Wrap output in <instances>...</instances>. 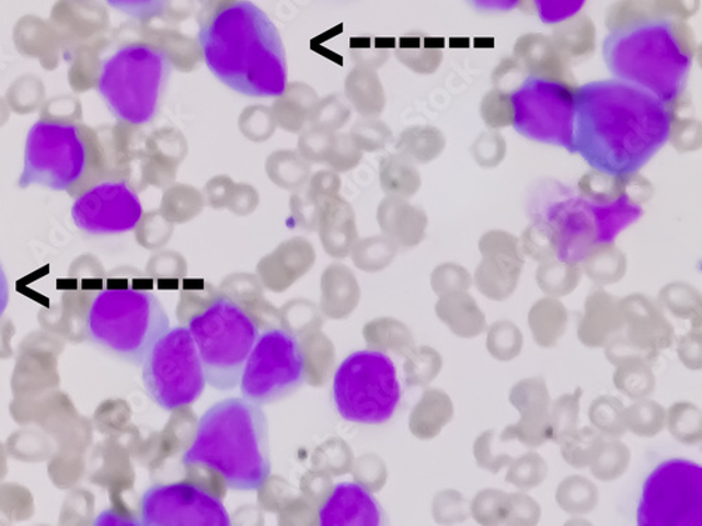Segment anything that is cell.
<instances>
[{
    "label": "cell",
    "instance_id": "40",
    "mask_svg": "<svg viewBox=\"0 0 702 526\" xmlns=\"http://www.w3.org/2000/svg\"><path fill=\"white\" fill-rule=\"evenodd\" d=\"M525 258L537 263H546L557 259V239L554 228L545 219L529 225L519 239Z\"/></svg>",
    "mask_w": 702,
    "mask_h": 526
},
{
    "label": "cell",
    "instance_id": "3",
    "mask_svg": "<svg viewBox=\"0 0 702 526\" xmlns=\"http://www.w3.org/2000/svg\"><path fill=\"white\" fill-rule=\"evenodd\" d=\"M602 57L617 79L671 103L687 92L695 44L684 24L651 16L610 30Z\"/></svg>",
    "mask_w": 702,
    "mask_h": 526
},
{
    "label": "cell",
    "instance_id": "1",
    "mask_svg": "<svg viewBox=\"0 0 702 526\" xmlns=\"http://www.w3.org/2000/svg\"><path fill=\"white\" fill-rule=\"evenodd\" d=\"M669 104L621 79L577 87L574 152L594 170L640 172L669 140Z\"/></svg>",
    "mask_w": 702,
    "mask_h": 526
},
{
    "label": "cell",
    "instance_id": "18",
    "mask_svg": "<svg viewBox=\"0 0 702 526\" xmlns=\"http://www.w3.org/2000/svg\"><path fill=\"white\" fill-rule=\"evenodd\" d=\"M624 316L622 333L631 343L649 351L669 350L675 343L674 324L666 318L664 308L648 295L635 293L620 299Z\"/></svg>",
    "mask_w": 702,
    "mask_h": 526
},
{
    "label": "cell",
    "instance_id": "11",
    "mask_svg": "<svg viewBox=\"0 0 702 526\" xmlns=\"http://www.w3.org/2000/svg\"><path fill=\"white\" fill-rule=\"evenodd\" d=\"M636 518L641 526H701V465L681 458L657 465L645 479Z\"/></svg>",
    "mask_w": 702,
    "mask_h": 526
},
{
    "label": "cell",
    "instance_id": "22",
    "mask_svg": "<svg viewBox=\"0 0 702 526\" xmlns=\"http://www.w3.org/2000/svg\"><path fill=\"white\" fill-rule=\"evenodd\" d=\"M436 313L457 338L475 339L487 330L484 310L467 290L442 295L436 305Z\"/></svg>",
    "mask_w": 702,
    "mask_h": 526
},
{
    "label": "cell",
    "instance_id": "53",
    "mask_svg": "<svg viewBox=\"0 0 702 526\" xmlns=\"http://www.w3.org/2000/svg\"><path fill=\"white\" fill-rule=\"evenodd\" d=\"M586 2L587 0H532L537 16L546 26H557L575 19Z\"/></svg>",
    "mask_w": 702,
    "mask_h": 526
},
{
    "label": "cell",
    "instance_id": "19",
    "mask_svg": "<svg viewBox=\"0 0 702 526\" xmlns=\"http://www.w3.org/2000/svg\"><path fill=\"white\" fill-rule=\"evenodd\" d=\"M321 526H378L383 511L371 491L356 482L338 483L318 513Z\"/></svg>",
    "mask_w": 702,
    "mask_h": 526
},
{
    "label": "cell",
    "instance_id": "21",
    "mask_svg": "<svg viewBox=\"0 0 702 526\" xmlns=\"http://www.w3.org/2000/svg\"><path fill=\"white\" fill-rule=\"evenodd\" d=\"M513 53H515L513 57L529 75L561 79L567 83L577 84L571 65L557 52L555 44L542 35H526L515 45Z\"/></svg>",
    "mask_w": 702,
    "mask_h": 526
},
{
    "label": "cell",
    "instance_id": "54",
    "mask_svg": "<svg viewBox=\"0 0 702 526\" xmlns=\"http://www.w3.org/2000/svg\"><path fill=\"white\" fill-rule=\"evenodd\" d=\"M541 505L531 495L522 493L509 494V514L505 525L532 526L540 523Z\"/></svg>",
    "mask_w": 702,
    "mask_h": 526
},
{
    "label": "cell",
    "instance_id": "20",
    "mask_svg": "<svg viewBox=\"0 0 702 526\" xmlns=\"http://www.w3.org/2000/svg\"><path fill=\"white\" fill-rule=\"evenodd\" d=\"M622 330L624 316L620 298L601 287L590 290L585 300V312L577 324L579 342L587 348H601Z\"/></svg>",
    "mask_w": 702,
    "mask_h": 526
},
{
    "label": "cell",
    "instance_id": "9",
    "mask_svg": "<svg viewBox=\"0 0 702 526\" xmlns=\"http://www.w3.org/2000/svg\"><path fill=\"white\" fill-rule=\"evenodd\" d=\"M141 368L147 395L166 412L196 402L206 389L200 354L187 325L169 328L153 344Z\"/></svg>",
    "mask_w": 702,
    "mask_h": 526
},
{
    "label": "cell",
    "instance_id": "10",
    "mask_svg": "<svg viewBox=\"0 0 702 526\" xmlns=\"http://www.w3.org/2000/svg\"><path fill=\"white\" fill-rule=\"evenodd\" d=\"M579 84L527 75L510 90L511 127L532 142L555 145L574 152L575 94Z\"/></svg>",
    "mask_w": 702,
    "mask_h": 526
},
{
    "label": "cell",
    "instance_id": "48",
    "mask_svg": "<svg viewBox=\"0 0 702 526\" xmlns=\"http://www.w3.org/2000/svg\"><path fill=\"white\" fill-rule=\"evenodd\" d=\"M471 155L477 167L495 169L505 160L507 155V142L505 137L497 129L482 133L472 144Z\"/></svg>",
    "mask_w": 702,
    "mask_h": 526
},
{
    "label": "cell",
    "instance_id": "25",
    "mask_svg": "<svg viewBox=\"0 0 702 526\" xmlns=\"http://www.w3.org/2000/svg\"><path fill=\"white\" fill-rule=\"evenodd\" d=\"M587 205L595 220L596 244L614 243L622 230L644 217L642 205L631 203L626 198L601 205L587 202Z\"/></svg>",
    "mask_w": 702,
    "mask_h": 526
},
{
    "label": "cell",
    "instance_id": "39",
    "mask_svg": "<svg viewBox=\"0 0 702 526\" xmlns=\"http://www.w3.org/2000/svg\"><path fill=\"white\" fill-rule=\"evenodd\" d=\"M584 389L560 396L550 409L551 441L560 445L567 435L579 428L580 399Z\"/></svg>",
    "mask_w": 702,
    "mask_h": 526
},
{
    "label": "cell",
    "instance_id": "26",
    "mask_svg": "<svg viewBox=\"0 0 702 526\" xmlns=\"http://www.w3.org/2000/svg\"><path fill=\"white\" fill-rule=\"evenodd\" d=\"M669 104L670 133L669 140L677 152L691 153L701 149V122L693 113L690 94L684 92Z\"/></svg>",
    "mask_w": 702,
    "mask_h": 526
},
{
    "label": "cell",
    "instance_id": "37",
    "mask_svg": "<svg viewBox=\"0 0 702 526\" xmlns=\"http://www.w3.org/2000/svg\"><path fill=\"white\" fill-rule=\"evenodd\" d=\"M666 427L680 444H700L702 441L701 409L691 402L671 404L666 412Z\"/></svg>",
    "mask_w": 702,
    "mask_h": 526
},
{
    "label": "cell",
    "instance_id": "57",
    "mask_svg": "<svg viewBox=\"0 0 702 526\" xmlns=\"http://www.w3.org/2000/svg\"><path fill=\"white\" fill-rule=\"evenodd\" d=\"M526 69L515 57L503 58L492 72L493 88L505 90L509 93L522 79L527 77Z\"/></svg>",
    "mask_w": 702,
    "mask_h": 526
},
{
    "label": "cell",
    "instance_id": "43",
    "mask_svg": "<svg viewBox=\"0 0 702 526\" xmlns=\"http://www.w3.org/2000/svg\"><path fill=\"white\" fill-rule=\"evenodd\" d=\"M546 476L548 465L544 458L536 450H530L520 458L513 459L505 480L521 491H530L544 483Z\"/></svg>",
    "mask_w": 702,
    "mask_h": 526
},
{
    "label": "cell",
    "instance_id": "17",
    "mask_svg": "<svg viewBox=\"0 0 702 526\" xmlns=\"http://www.w3.org/2000/svg\"><path fill=\"white\" fill-rule=\"evenodd\" d=\"M557 239V260L582 264L596 244V227L589 205L582 197H564L556 202L545 218Z\"/></svg>",
    "mask_w": 702,
    "mask_h": 526
},
{
    "label": "cell",
    "instance_id": "51",
    "mask_svg": "<svg viewBox=\"0 0 702 526\" xmlns=\"http://www.w3.org/2000/svg\"><path fill=\"white\" fill-rule=\"evenodd\" d=\"M496 430H486L477 435L474 444V458L477 468L487 470L492 474H497L503 468L513 462V456L505 453H496Z\"/></svg>",
    "mask_w": 702,
    "mask_h": 526
},
{
    "label": "cell",
    "instance_id": "59",
    "mask_svg": "<svg viewBox=\"0 0 702 526\" xmlns=\"http://www.w3.org/2000/svg\"><path fill=\"white\" fill-rule=\"evenodd\" d=\"M477 13L502 14L519 8L521 0H465Z\"/></svg>",
    "mask_w": 702,
    "mask_h": 526
},
{
    "label": "cell",
    "instance_id": "52",
    "mask_svg": "<svg viewBox=\"0 0 702 526\" xmlns=\"http://www.w3.org/2000/svg\"><path fill=\"white\" fill-rule=\"evenodd\" d=\"M602 348H605L607 361L614 367L625 361H642V363L654 365L659 358V353L638 347V345L631 343L622 332L610 339Z\"/></svg>",
    "mask_w": 702,
    "mask_h": 526
},
{
    "label": "cell",
    "instance_id": "16",
    "mask_svg": "<svg viewBox=\"0 0 702 526\" xmlns=\"http://www.w3.org/2000/svg\"><path fill=\"white\" fill-rule=\"evenodd\" d=\"M482 254L474 284L484 297L496 302L509 299L519 287L526 258L519 238L506 230H490L477 243Z\"/></svg>",
    "mask_w": 702,
    "mask_h": 526
},
{
    "label": "cell",
    "instance_id": "6",
    "mask_svg": "<svg viewBox=\"0 0 702 526\" xmlns=\"http://www.w3.org/2000/svg\"><path fill=\"white\" fill-rule=\"evenodd\" d=\"M168 55L153 45H124L103 62L99 93L119 122L143 125L157 117L171 78Z\"/></svg>",
    "mask_w": 702,
    "mask_h": 526
},
{
    "label": "cell",
    "instance_id": "41",
    "mask_svg": "<svg viewBox=\"0 0 702 526\" xmlns=\"http://www.w3.org/2000/svg\"><path fill=\"white\" fill-rule=\"evenodd\" d=\"M403 150L421 163L437 159L446 148V137L441 129L431 127H413L402 137Z\"/></svg>",
    "mask_w": 702,
    "mask_h": 526
},
{
    "label": "cell",
    "instance_id": "31",
    "mask_svg": "<svg viewBox=\"0 0 702 526\" xmlns=\"http://www.w3.org/2000/svg\"><path fill=\"white\" fill-rule=\"evenodd\" d=\"M509 402L520 418H540L550 414L552 404L550 390L542 377L521 379L513 386Z\"/></svg>",
    "mask_w": 702,
    "mask_h": 526
},
{
    "label": "cell",
    "instance_id": "58",
    "mask_svg": "<svg viewBox=\"0 0 702 526\" xmlns=\"http://www.w3.org/2000/svg\"><path fill=\"white\" fill-rule=\"evenodd\" d=\"M107 3L129 18L148 19L161 13L168 0H107Z\"/></svg>",
    "mask_w": 702,
    "mask_h": 526
},
{
    "label": "cell",
    "instance_id": "32",
    "mask_svg": "<svg viewBox=\"0 0 702 526\" xmlns=\"http://www.w3.org/2000/svg\"><path fill=\"white\" fill-rule=\"evenodd\" d=\"M614 386L632 400L649 398L656 390V377L652 365L642 361H625L615 365Z\"/></svg>",
    "mask_w": 702,
    "mask_h": 526
},
{
    "label": "cell",
    "instance_id": "49",
    "mask_svg": "<svg viewBox=\"0 0 702 526\" xmlns=\"http://www.w3.org/2000/svg\"><path fill=\"white\" fill-rule=\"evenodd\" d=\"M472 275L464 265L445 263L438 265L431 275V287L438 297L442 295L464 293L472 287Z\"/></svg>",
    "mask_w": 702,
    "mask_h": 526
},
{
    "label": "cell",
    "instance_id": "44",
    "mask_svg": "<svg viewBox=\"0 0 702 526\" xmlns=\"http://www.w3.org/2000/svg\"><path fill=\"white\" fill-rule=\"evenodd\" d=\"M470 510L471 517L480 525H505L509 514V494L497 489L477 491Z\"/></svg>",
    "mask_w": 702,
    "mask_h": 526
},
{
    "label": "cell",
    "instance_id": "55",
    "mask_svg": "<svg viewBox=\"0 0 702 526\" xmlns=\"http://www.w3.org/2000/svg\"><path fill=\"white\" fill-rule=\"evenodd\" d=\"M387 175L388 185L396 193L412 195L421 187L419 173L406 160H393Z\"/></svg>",
    "mask_w": 702,
    "mask_h": 526
},
{
    "label": "cell",
    "instance_id": "28",
    "mask_svg": "<svg viewBox=\"0 0 702 526\" xmlns=\"http://www.w3.org/2000/svg\"><path fill=\"white\" fill-rule=\"evenodd\" d=\"M599 489L585 476H567L557 485L555 500L562 511L569 515H586L599 504Z\"/></svg>",
    "mask_w": 702,
    "mask_h": 526
},
{
    "label": "cell",
    "instance_id": "15",
    "mask_svg": "<svg viewBox=\"0 0 702 526\" xmlns=\"http://www.w3.org/2000/svg\"><path fill=\"white\" fill-rule=\"evenodd\" d=\"M142 214L137 193L123 182L94 185L72 207L74 225L94 237L129 232L137 227Z\"/></svg>",
    "mask_w": 702,
    "mask_h": 526
},
{
    "label": "cell",
    "instance_id": "7",
    "mask_svg": "<svg viewBox=\"0 0 702 526\" xmlns=\"http://www.w3.org/2000/svg\"><path fill=\"white\" fill-rule=\"evenodd\" d=\"M187 328L200 354L207 384L221 392L235 389L261 334L251 316L235 300L218 295L188 320Z\"/></svg>",
    "mask_w": 702,
    "mask_h": 526
},
{
    "label": "cell",
    "instance_id": "36",
    "mask_svg": "<svg viewBox=\"0 0 702 526\" xmlns=\"http://www.w3.org/2000/svg\"><path fill=\"white\" fill-rule=\"evenodd\" d=\"M577 188L582 198L594 204H611L626 198L625 174L614 175L591 170L582 175Z\"/></svg>",
    "mask_w": 702,
    "mask_h": 526
},
{
    "label": "cell",
    "instance_id": "5",
    "mask_svg": "<svg viewBox=\"0 0 702 526\" xmlns=\"http://www.w3.org/2000/svg\"><path fill=\"white\" fill-rule=\"evenodd\" d=\"M169 328L161 300L146 289L103 290L93 299L87 320L93 344L137 367H142L149 351Z\"/></svg>",
    "mask_w": 702,
    "mask_h": 526
},
{
    "label": "cell",
    "instance_id": "24",
    "mask_svg": "<svg viewBox=\"0 0 702 526\" xmlns=\"http://www.w3.org/2000/svg\"><path fill=\"white\" fill-rule=\"evenodd\" d=\"M454 419V403L441 389L427 390L412 414V431L421 439L436 438Z\"/></svg>",
    "mask_w": 702,
    "mask_h": 526
},
{
    "label": "cell",
    "instance_id": "27",
    "mask_svg": "<svg viewBox=\"0 0 702 526\" xmlns=\"http://www.w3.org/2000/svg\"><path fill=\"white\" fill-rule=\"evenodd\" d=\"M580 267L587 278L599 287H606L625 277L629 262L625 253L614 243H601L594 245Z\"/></svg>",
    "mask_w": 702,
    "mask_h": 526
},
{
    "label": "cell",
    "instance_id": "23",
    "mask_svg": "<svg viewBox=\"0 0 702 526\" xmlns=\"http://www.w3.org/2000/svg\"><path fill=\"white\" fill-rule=\"evenodd\" d=\"M569 322V312L557 298L537 300L529 312V325L534 342L542 348H554L564 338Z\"/></svg>",
    "mask_w": 702,
    "mask_h": 526
},
{
    "label": "cell",
    "instance_id": "35",
    "mask_svg": "<svg viewBox=\"0 0 702 526\" xmlns=\"http://www.w3.org/2000/svg\"><path fill=\"white\" fill-rule=\"evenodd\" d=\"M624 413L625 405L619 398L602 395L591 402L589 420L602 437L620 439L626 433Z\"/></svg>",
    "mask_w": 702,
    "mask_h": 526
},
{
    "label": "cell",
    "instance_id": "14",
    "mask_svg": "<svg viewBox=\"0 0 702 526\" xmlns=\"http://www.w3.org/2000/svg\"><path fill=\"white\" fill-rule=\"evenodd\" d=\"M143 526H229L222 501L200 485L176 482L153 484L141 499Z\"/></svg>",
    "mask_w": 702,
    "mask_h": 526
},
{
    "label": "cell",
    "instance_id": "2",
    "mask_svg": "<svg viewBox=\"0 0 702 526\" xmlns=\"http://www.w3.org/2000/svg\"><path fill=\"white\" fill-rule=\"evenodd\" d=\"M214 77L249 98H280L287 59L280 33L255 3L237 0L219 9L198 34Z\"/></svg>",
    "mask_w": 702,
    "mask_h": 526
},
{
    "label": "cell",
    "instance_id": "13",
    "mask_svg": "<svg viewBox=\"0 0 702 526\" xmlns=\"http://www.w3.org/2000/svg\"><path fill=\"white\" fill-rule=\"evenodd\" d=\"M87 162V147L77 125L38 122L27 135L19 185L65 192L82 178Z\"/></svg>",
    "mask_w": 702,
    "mask_h": 526
},
{
    "label": "cell",
    "instance_id": "29",
    "mask_svg": "<svg viewBox=\"0 0 702 526\" xmlns=\"http://www.w3.org/2000/svg\"><path fill=\"white\" fill-rule=\"evenodd\" d=\"M582 275L584 272L580 264L555 259L540 264L536 272V281L546 297L564 298L579 287Z\"/></svg>",
    "mask_w": 702,
    "mask_h": 526
},
{
    "label": "cell",
    "instance_id": "30",
    "mask_svg": "<svg viewBox=\"0 0 702 526\" xmlns=\"http://www.w3.org/2000/svg\"><path fill=\"white\" fill-rule=\"evenodd\" d=\"M659 304L677 319L701 324L702 298L699 289L684 281H675L659 290Z\"/></svg>",
    "mask_w": 702,
    "mask_h": 526
},
{
    "label": "cell",
    "instance_id": "50",
    "mask_svg": "<svg viewBox=\"0 0 702 526\" xmlns=\"http://www.w3.org/2000/svg\"><path fill=\"white\" fill-rule=\"evenodd\" d=\"M442 357L436 350L422 347L407 361L406 375L410 385L425 386L440 374Z\"/></svg>",
    "mask_w": 702,
    "mask_h": 526
},
{
    "label": "cell",
    "instance_id": "46",
    "mask_svg": "<svg viewBox=\"0 0 702 526\" xmlns=\"http://www.w3.org/2000/svg\"><path fill=\"white\" fill-rule=\"evenodd\" d=\"M433 515L436 523L456 525L471 517L470 501L461 491L447 489L437 493L433 501Z\"/></svg>",
    "mask_w": 702,
    "mask_h": 526
},
{
    "label": "cell",
    "instance_id": "12",
    "mask_svg": "<svg viewBox=\"0 0 702 526\" xmlns=\"http://www.w3.org/2000/svg\"><path fill=\"white\" fill-rule=\"evenodd\" d=\"M306 382V355L296 335L284 329L258 334L242 370L241 393L258 405L278 402Z\"/></svg>",
    "mask_w": 702,
    "mask_h": 526
},
{
    "label": "cell",
    "instance_id": "4",
    "mask_svg": "<svg viewBox=\"0 0 702 526\" xmlns=\"http://www.w3.org/2000/svg\"><path fill=\"white\" fill-rule=\"evenodd\" d=\"M183 465H203L222 476L229 489L256 491L272 473L268 421L263 405L245 398L221 400L203 414Z\"/></svg>",
    "mask_w": 702,
    "mask_h": 526
},
{
    "label": "cell",
    "instance_id": "33",
    "mask_svg": "<svg viewBox=\"0 0 702 526\" xmlns=\"http://www.w3.org/2000/svg\"><path fill=\"white\" fill-rule=\"evenodd\" d=\"M626 431L641 438H654L666 427L664 405L652 399H640L624 413Z\"/></svg>",
    "mask_w": 702,
    "mask_h": 526
},
{
    "label": "cell",
    "instance_id": "42",
    "mask_svg": "<svg viewBox=\"0 0 702 526\" xmlns=\"http://www.w3.org/2000/svg\"><path fill=\"white\" fill-rule=\"evenodd\" d=\"M525 338L510 320H497L487 329L486 348L493 358L510 363L521 354Z\"/></svg>",
    "mask_w": 702,
    "mask_h": 526
},
{
    "label": "cell",
    "instance_id": "56",
    "mask_svg": "<svg viewBox=\"0 0 702 526\" xmlns=\"http://www.w3.org/2000/svg\"><path fill=\"white\" fill-rule=\"evenodd\" d=\"M677 354L681 364L690 370L702 368V334L701 324H691L689 333L681 335L677 342Z\"/></svg>",
    "mask_w": 702,
    "mask_h": 526
},
{
    "label": "cell",
    "instance_id": "34",
    "mask_svg": "<svg viewBox=\"0 0 702 526\" xmlns=\"http://www.w3.org/2000/svg\"><path fill=\"white\" fill-rule=\"evenodd\" d=\"M605 441L594 427L577 428L560 444L562 458L572 468L585 469L594 462Z\"/></svg>",
    "mask_w": 702,
    "mask_h": 526
},
{
    "label": "cell",
    "instance_id": "60",
    "mask_svg": "<svg viewBox=\"0 0 702 526\" xmlns=\"http://www.w3.org/2000/svg\"><path fill=\"white\" fill-rule=\"evenodd\" d=\"M10 299V288L7 274H4L2 265H0V316L7 310Z\"/></svg>",
    "mask_w": 702,
    "mask_h": 526
},
{
    "label": "cell",
    "instance_id": "47",
    "mask_svg": "<svg viewBox=\"0 0 702 526\" xmlns=\"http://www.w3.org/2000/svg\"><path fill=\"white\" fill-rule=\"evenodd\" d=\"M480 112L482 119L491 129L510 127L515 118L510 93L497 88L491 89L482 99Z\"/></svg>",
    "mask_w": 702,
    "mask_h": 526
},
{
    "label": "cell",
    "instance_id": "45",
    "mask_svg": "<svg viewBox=\"0 0 702 526\" xmlns=\"http://www.w3.org/2000/svg\"><path fill=\"white\" fill-rule=\"evenodd\" d=\"M500 443L519 441L527 448H540L551 441L550 414L540 418H520L516 424L502 431Z\"/></svg>",
    "mask_w": 702,
    "mask_h": 526
},
{
    "label": "cell",
    "instance_id": "8",
    "mask_svg": "<svg viewBox=\"0 0 702 526\" xmlns=\"http://www.w3.org/2000/svg\"><path fill=\"white\" fill-rule=\"evenodd\" d=\"M332 398L337 413L352 423H387L402 399L395 364L380 350L356 351L338 365Z\"/></svg>",
    "mask_w": 702,
    "mask_h": 526
},
{
    "label": "cell",
    "instance_id": "38",
    "mask_svg": "<svg viewBox=\"0 0 702 526\" xmlns=\"http://www.w3.org/2000/svg\"><path fill=\"white\" fill-rule=\"evenodd\" d=\"M631 449L620 439L605 441L600 453L590 465V472L600 482L610 483L629 470Z\"/></svg>",
    "mask_w": 702,
    "mask_h": 526
}]
</instances>
